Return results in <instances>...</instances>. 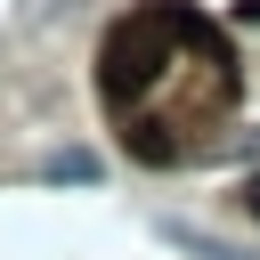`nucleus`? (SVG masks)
Segmentation results:
<instances>
[{
	"label": "nucleus",
	"mask_w": 260,
	"mask_h": 260,
	"mask_svg": "<svg viewBox=\"0 0 260 260\" xmlns=\"http://www.w3.org/2000/svg\"><path fill=\"white\" fill-rule=\"evenodd\" d=\"M41 179H73V187H89V179H98V154L65 146V154H49V162H41Z\"/></svg>",
	"instance_id": "1"
},
{
	"label": "nucleus",
	"mask_w": 260,
	"mask_h": 260,
	"mask_svg": "<svg viewBox=\"0 0 260 260\" xmlns=\"http://www.w3.org/2000/svg\"><path fill=\"white\" fill-rule=\"evenodd\" d=\"M171 244H187L195 260H244L236 244H219V236H203V228H179V219H171Z\"/></svg>",
	"instance_id": "2"
},
{
	"label": "nucleus",
	"mask_w": 260,
	"mask_h": 260,
	"mask_svg": "<svg viewBox=\"0 0 260 260\" xmlns=\"http://www.w3.org/2000/svg\"><path fill=\"white\" fill-rule=\"evenodd\" d=\"M244 211H252V219H260V179H244Z\"/></svg>",
	"instance_id": "3"
}]
</instances>
